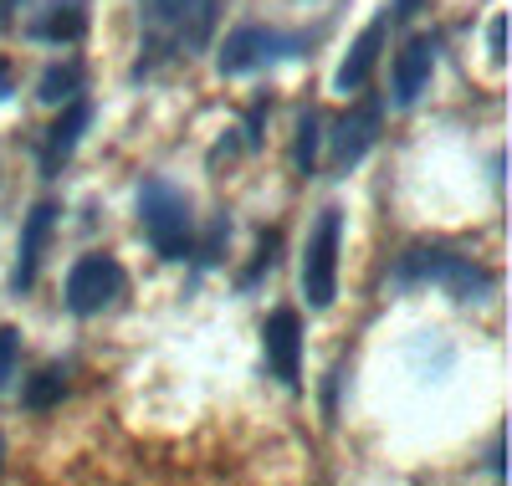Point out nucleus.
Wrapping results in <instances>:
<instances>
[{"instance_id":"1","label":"nucleus","mask_w":512,"mask_h":486,"mask_svg":"<svg viewBox=\"0 0 512 486\" xmlns=\"http://www.w3.org/2000/svg\"><path fill=\"white\" fill-rule=\"evenodd\" d=\"M216 11H221V0H139L144 47H149V62H139V77L154 72L159 57L190 62L195 52H205L210 31H216Z\"/></svg>"},{"instance_id":"2","label":"nucleus","mask_w":512,"mask_h":486,"mask_svg":"<svg viewBox=\"0 0 512 486\" xmlns=\"http://www.w3.org/2000/svg\"><path fill=\"white\" fill-rule=\"evenodd\" d=\"M395 282L400 287H441L456 302H482L497 277L472 256H456V251H441V246H415L395 261Z\"/></svg>"},{"instance_id":"3","label":"nucleus","mask_w":512,"mask_h":486,"mask_svg":"<svg viewBox=\"0 0 512 486\" xmlns=\"http://www.w3.org/2000/svg\"><path fill=\"white\" fill-rule=\"evenodd\" d=\"M139 226L149 236V246L164 261H185L195 251V215H190V195L169 180H144L139 185Z\"/></svg>"},{"instance_id":"4","label":"nucleus","mask_w":512,"mask_h":486,"mask_svg":"<svg viewBox=\"0 0 512 486\" xmlns=\"http://www.w3.org/2000/svg\"><path fill=\"white\" fill-rule=\"evenodd\" d=\"M313 47V36L303 31H277V26H236L226 36V47L216 57L221 77H246V72H262L272 62H287V57H303Z\"/></svg>"},{"instance_id":"5","label":"nucleus","mask_w":512,"mask_h":486,"mask_svg":"<svg viewBox=\"0 0 512 486\" xmlns=\"http://www.w3.org/2000/svg\"><path fill=\"white\" fill-rule=\"evenodd\" d=\"M338 241H344V210L323 205L303 246V297L313 313H328L338 297Z\"/></svg>"},{"instance_id":"6","label":"nucleus","mask_w":512,"mask_h":486,"mask_svg":"<svg viewBox=\"0 0 512 486\" xmlns=\"http://www.w3.org/2000/svg\"><path fill=\"white\" fill-rule=\"evenodd\" d=\"M123 287H128V277H123V267H118L113 256H103V251L77 256L72 272H67V313L98 318L103 307H113L123 297Z\"/></svg>"},{"instance_id":"7","label":"nucleus","mask_w":512,"mask_h":486,"mask_svg":"<svg viewBox=\"0 0 512 486\" xmlns=\"http://www.w3.org/2000/svg\"><path fill=\"white\" fill-rule=\"evenodd\" d=\"M262 348H267V369L287 389L303 384V323H297L292 307H277V313L262 323Z\"/></svg>"},{"instance_id":"8","label":"nucleus","mask_w":512,"mask_h":486,"mask_svg":"<svg viewBox=\"0 0 512 486\" xmlns=\"http://www.w3.org/2000/svg\"><path fill=\"white\" fill-rule=\"evenodd\" d=\"M52 226H57V205H52V200L31 205L26 226H21V246H16L11 292H31V287H36V272H41V251H47V241H52Z\"/></svg>"},{"instance_id":"9","label":"nucleus","mask_w":512,"mask_h":486,"mask_svg":"<svg viewBox=\"0 0 512 486\" xmlns=\"http://www.w3.org/2000/svg\"><path fill=\"white\" fill-rule=\"evenodd\" d=\"M374 134H379V103L369 98V103H359V108H349L344 118H338V128H333V154H328V164L344 174V169H354L369 149H374Z\"/></svg>"},{"instance_id":"10","label":"nucleus","mask_w":512,"mask_h":486,"mask_svg":"<svg viewBox=\"0 0 512 486\" xmlns=\"http://www.w3.org/2000/svg\"><path fill=\"white\" fill-rule=\"evenodd\" d=\"M88 123H93V103L88 98H72V103H62V118L47 128V139H41V174H62V164L72 159V149H77V139L88 134Z\"/></svg>"},{"instance_id":"11","label":"nucleus","mask_w":512,"mask_h":486,"mask_svg":"<svg viewBox=\"0 0 512 486\" xmlns=\"http://www.w3.org/2000/svg\"><path fill=\"white\" fill-rule=\"evenodd\" d=\"M31 41H52V47H72L88 36V0H47L31 21H26Z\"/></svg>"},{"instance_id":"12","label":"nucleus","mask_w":512,"mask_h":486,"mask_svg":"<svg viewBox=\"0 0 512 486\" xmlns=\"http://www.w3.org/2000/svg\"><path fill=\"white\" fill-rule=\"evenodd\" d=\"M436 36H410L405 52L395 57V108H410L425 87H431V72H436Z\"/></svg>"},{"instance_id":"13","label":"nucleus","mask_w":512,"mask_h":486,"mask_svg":"<svg viewBox=\"0 0 512 486\" xmlns=\"http://www.w3.org/2000/svg\"><path fill=\"white\" fill-rule=\"evenodd\" d=\"M384 36H390V11H379V16L364 26V36L349 47L344 67H338V77H333L338 93H359V87L369 82V72H374V62H379V47H384Z\"/></svg>"},{"instance_id":"14","label":"nucleus","mask_w":512,"mask_h":486,"mask_svg":"<svg viewBox=\"0 0 512 486\" xmlns=\"http://www.w3.org/2000/svg\"><path fill=\"white\" fill-rule=\"evenodd\" d=\"M82 62L77 57H67V62H52L47 72H41V82H36V98L41 103H72V98H82Z\"/></svg>"},{"instance_id":"15","label":"nucleus","mask_w":512,"mask_h":486,"mask_svg":"<svg viewBox=\"0 0 512 486\" xmlns=\"http://www.w3.org/2000/svg\"><path fill=\"white\" fill-rule=\"evenodd\" d=\"M292 164H297V174H313V164H318V113H313V108L297 118V149H292Z\"/></svg>"},{"instance_id":"16","label":"nucleus","mask_w":512,"mask_h":486,"mask_svg":"<svg viewBox=\"0 0 512 486\" xmlns=\"http://www.w3.org/2000/svg\"><path fill=\"white\" fill-rule=\"evenodd\" d=\"M67 394V379H62V369H41L31 384H26V405L31 410H47V405H57Z\"/></svg>"},{"instance_id":"17","label":"nucleus","mask_w":512,"mask_h":486,"mask_svg":"<svg viewBox=\"0 0 512 486\" xmlns=\"http://www.w3.org/2000/svg\"><path fill=\"white\" fill-rule=\"evenodd\" d=\"M277 246H282V236H277V231H267V236H262V246H256V261H251V272L241 277V287H251L256 277H262V272H272V267H277Z\"/></svg>"},{"instance_id":"18","label":"nucleus","mask_w":512,"mask_h":486,"mask_svg":"<svg viewBox=\"0 0 512 486\" xmlns=\"http://www.w3.org/2000/svg\"><path fill=\"white\" fill-rule=\"evenodd\" d=\"M231 241V215H216V220H210V236H205V246H200V261H205V267H216V261H221V246Z\"/></svg>"},{"instance_id":"19","label":"nucleus","mask_w":512,"mask_h":486,"mask_svg":"<svg viewBox=\"0 0 512 486\" xmlns=\"http://www.w3.org/2000/svg\"><path fill=\"white\" fill-rule=\"evenodd\" d=\"M16 359H21V333L0 328V389H6V379L16 374Z\"/></svg>"},{"instance_id":"20","label":"nucleus","mask_w":512,"mask_h":486,"mask_svg":"<svg viewBox=\"0 0 512 486\" xmlns=\"http://www.w3.org/2000/svg\"><path fill=\"white\" fill-rule=\"evenodd\" d=\"M487 47H492V62H507V16L487 26Z\"/></svg>"},{"instance_id":"21","label":"nucleus","mask_w":512,"mask_h":486,"mask_svg":"<svg viewBox=\"0 0 512 486\" xmlns=\"http://www.w3.org/2000/svg\"><path fill=\"white\" fill-rule=\"evenodd\" d=\"M384 11H390V26H400V21H410V16L420 11V0H390Z\"/></svg>"},{"instance_id":"22","label":"nucleus","mask_w":512,"mask_h":486,"mask_svg":"<svg viewBox=\"0 0 512 486\" xmlns=\"http://www.w3.org/2000/svg\"><path fill=\"white\" fill-rule=\"evenodd\" d=\"M11 93H16V67H11V62H0V103H6Z\"/></svg>"},{"instance_id":"23","label":"nucleus","mask_w":512,"mask_h":486,"mask_svg":"<svg viewBox=\"0 0 512 486\" xmlns=\"http://www.w3.org/2000/svg\"><path fill=\"white\" fill-rule=\"evenodd\" d=\"M16 11H21V0H0V31L16 21Z\"/></svg>"}]
</instances>
